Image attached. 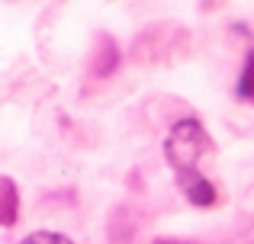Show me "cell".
<instances>
[{"label":"cell","mask_w":254,"mask_h":244,"mask_svg":"<svg viewBox=\"0 0 254 244\" xmlns=\"http://www.w3.org/2000/svg\"><path fill=\"white\" fill-rule=\"evenodd\" d=\"M203 145H209V142H206V132L196 119H184V122L174 125L164 148H168V161L177 167V174L180 170H193Z\"/></svg>","instance_id":"6da1fadb"},{"label":"cell","mask_w":254,"mask_h":244,"mask_svg":"<svg viewBox=\"0 0 254 244\" xmlns=\"http://www.w3.org/2000/svg\"><path fill=\"white\" fill-rule=\"evenodd\" d=\"M177 183H180L184 196L193 202V206H203V209L216 206V187H212L203 174H196V170H180Z\"/></svg>","instance_id":"7a4b0ae2"},{"label":"cell","mask_w":254,"mask_h":244,"mask_svg":"<svg viewBox=\"0 0 254 244\" xmlns=\"http://www.w3.org/2000/svg\"><path fill=\"white\" fill-rule=\"evenodd\" d=\"M19 219V193L10 177H0V225L10 228Z\"/></svg>","instance_id":"3957f363"},{"label":"cell","mask_w":254,"mask_h":244,"mask_svg":"<svg viewBox=\"0 0 254 244\" xmlns=\"http://www.w3.org/2000/svg\"><path fill=\"white\" fill-rule=\"evenodd\" d=\"M238 97L245 103H254V49L245 58V71H242V81H238Z\"/></svg>","instance_id":"277c9868"},{"label":"cell","mask_w":254,"mask_h":244,"mask_svg":"<svg viewBox=\"0 0 254 244\" xmlns=\"http://www.w3.org/2000/svg\"><path fill=\"white\" fill-rule=\"evenodd\" d=\"M97 51L103 55V61H100V64H93V74H97V77H106L113 68H116V61H119V51L113 49V42H110V39H103V49H97Z\"/></svg>","instance_id":"5b68a950"},{"label":"cell","mask_w":254,"mask_h":244,"mask_svg":"<svg viewBox=\"0 0 254 244\" xmlns=\"http://www.w3.org/2000/svg\"><path fill=\"white\" fill-rule=\"evenodd\" d=\"M23 244H74V241L64 238V235H58V232H36V235H29Z\"/></svg>","instance_id":"8992f818"},{"label":"cell","mask_w":254,"mask_h":244,"mask_svg":"<svg viewBox=\"0 0 254 244\" xmlns=\"http://www.w3.org/2000/svg\"><path fill=\"white\" fill-rule=\"evenodd\" d=\"M158 244H171V241H158Z\"/></svg>","instance_id":"52a82bcc"}]
</instances>
